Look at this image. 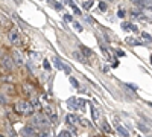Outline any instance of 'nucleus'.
<instances>
[{
    "instance_id": "obj_1",
    "label": "nucleus",
    "mask_w": 152,
    "mask_h": 137,
    "mask_svg": "<svg viewBox=\"0 0 152 137\" xmlns=\"http://www.w3.org/2000/svg\"><path fill=\"white\" fill-rule=\"evenodd\" d=\"M15 111L20 114H31L34 111V107L28 101H17L15 102Z\"/></svg>"
},
{
    "instance_id": "obj_24",
    "label": "nucleus",
    "mask_w": 152,
    "mask_h": 137,
    "mask_svg": "<svg viewBox=\"0 0 152 137\" xmlns=\"http://www.w3.org/2000/svg\"><path fill=\"white\" fill-rule=\"evenodd\" d=\"M102 125H104V131H105V133H111V131H113V130H111V127L108 125V122H104Z\"/></svg>"
},
{
    "instance_id": "obj_3",
    "label": "nucleus",
    "mask_w": 152,
    "mask_h": 137,
    "mask_svg": "<svg viewBox=\"0 0 152 137\" xmlns=\"http://www.w3.org/2000/svg\"><path fill=\"white\" fill-rule=\"evenodd\" d=\"M32 123L37 127H47L49 125V117L44 114H35L32 117Z\"/></svg>"
},
{
    "instance_id": "obj_14",
    "label": "nucleus",
    "mask_w": 152,
    "mask_h": 137,
    "mask_svg": "<svg viewBox=\"0 0 152 137\" xmlns=\"http://www.w3.org/2000/svg\"><path fill=\"white\" fill-rule=\"evenodd\" d=\"M131 2H132L137 8H145V6H146V0H131Z\"/></svg>"
},
{
    "instance_id": "obj_32",
    "label": "nucleus",
    "mask_w": 152,
    "mask_h": 137,
    "mask_svg": "<svg viewBox=\"0 0 152 137\" xmlns=\"http://www.w3.org/2000/svg\"><path fill=\"white\" fill-rule=\"evenodd\" d=\"M79 107H81V108H85V107H87V102L84 101V99H79Z\"/></svg>"
},
{
    "instance_id": "obj_26",
    "label": "nucleus",
    "mask_w": 152,
    "mask_h": 137,
    "mask_svg": "<svg viewBox=\"0 0 152 137\" xmlns=\"http://www.w3.org/2000/svg\"><path fill=\"white\" fill-rule=\"evenodd\" d=\"M142 37H143V38H145V40H148V43H152V37H151L149 34H146V32H143V34H142Z\"/></svg>"
},
{
    "instance_id": "obj_36",
    "label": "nucleus",
    "mask_w": 152,
    "mask_h": 137,
    "mask_svg": "<svg viewBox=\"0 0 152 137\" xmlns=\"http://www.w3.org/2000/svg\"><path fill=\"white\" fill-rule=\"evenodd\" d=\"M64 18H66V21H73L72 15H69V14H66V15H64Z\"/></svg>"
},
{
    "instance_id": "obj_28",
    "label": "nucleus",
    "mask_w": 152,
    "mask_h": 137,
    "mask_svg": "<svg viewBox=\"0 0 152 137\" xmlns=\"http://www.w3.org/2000/svg\"><path fill=\"white\" fill-rule=\"evenodd\" d=\"M138 128H140L142 131H145V133H149V128H148V127H145L143 123H138Z\"/></svg>"
},
{
    "instance_id": "obj_21",
    "label": "nucleus",
    "mask_w": 152,
    "mask_h": 137,
    "mask_svg": "<svg viewBox=\"0 0 152 137\" xmlns=\"http://www.w3.org/2000/svg\"><path fill=\"white\" fill-rule=\"evenodd\" d=\"M49 3H52V6L53 8H56V9H62V5H59L58 2H55V0H47Z\"/></svg>"
},
{
    "instance_id": "obj_16",
    "label": "nucleus",
    "mask_w": 152,
    "mask_h": 137,
    "mask_svg": "<svg viewBox=\"0 0 152 137\" xmlns=\"http://www.w3.org/2000/svg\"><path fill=\"white\" fill-rule=\"evenodd\" d=\"M81 52H82V53H84V55H85L87 58L93 55V52H91V49H88V47H85V46H82V47H81Z\"/></svg>"
},
{
    "instance_id": "obj_38",
    "label": "nucleus",
    "mask_w": 152,
    "mask_h": 137,
    "mask_svg": "<svg viewBox=\"0 0 152 137\" xmlns=\"http://www.w3.org/2000/svg\"><path fill=\"white\" fill-rule=\"evenodd\" d=\"M131 31H132V32H137L138 29H137V26H134V24H132V28H131Z\"/></svg>"
},
{
    "instance_id": "obj_4",
    "label": "nucleus",
    "mask_w": 152,
    "mask_h": 137,
    "mask_svg": "<svg viewBox=\"0 0 152 137\" xmlns=\"http://www.w3.org/2000/svg\"><path fill=\"white\" fill-rule=\"evenodd\" d=\"M14 66H15V61H14V58H12V55L3 58V67H5L6 70H9V72L14 70Z\"/></svg>"
},
{
    "instance_id": "obj_39",
    "label": "nucleus",
    "mask_w": 152,
    "mask_h": 137,
    "mask_svg": "<svg viewBox=\"0 0 152 137\" xmlns=\"http://www.w3.org/2000/svg\"><path fill=\"white\" fill-rule=\"evenodd\" d=\"M14 2H15L17 5H20V3H21V0H14Z\"/></svg>"
},
{
    "instance_id": "obj_9",
    "label": "nucleus",
    "mask_w": 152,
    "mask_h": 137,
    "mask_svg": "<svg viewBox=\"0 0 152 137\" xmlns=\"http://www.w3.org/2000/svg\"><path fill=\"white\" fill-rule=\"evenodd\" d=\"M116 128H117V133L120 134V136H123V137H129V131L126 130L123 125H120V123H117L116 125Z\"/></svg>"
},
{
    "instance_id": "obj_15",
    "label": "nucleus",
    "mask_w": 152,
    "mask_h": 137,
    "mask_svg": "<svg viewBox=\"0 0 152 137\" xmlns=\"http://www.w3.org/2000/svg\"><path fill=\"white\" fill-rule=\"evenodd\" d=\"M53 63H55V66H56L59 70H64V69H66V64H62L61 61H59V58H56V56L53 58Z\"/></svg>"
},
{
    "instance_id": "obj_34",
    "label": "nucleus",
    "mask_w": 152,
    "mask_h": 137,
    "mask_svg": "<svg viewBox=\"0 0 152 137\" xmlns=\"http://www.w3.org/2000/svg\"><path fill=\"white\" fill-rule=\"evenodd\" d=\"M117 17H120V18H122V17H125V11H123V9H119V12H117Z\"/></svg>"
},
{
    "instance_id": "obj_23",
    "label": "nucleus",
    "mask_w": 152,
    "mask_h": 137,
    "mask_svg": "<svg viewBox=\"0 0 152 137\" xmlns=\"http://www.w3.org/2000/svg\"><path fill=\"white\" fill-rule=\"evenodd\" d=\"M91 111H93V119L97 120V119H99V111H97L94 107H91Z\"/></svg>"
},
{
    "instance_id": "obj_6",
    "label": "nucleus",
    "mask_w": 152,
    "mask_h": 137,
    "mask_svg": "<svg viewBox=\"0 0 152 137\" xmlns=\"http://www.w3.org/2000/svg\"><path fill=\"white\" fill-rule=\"evenodd\" d=\"M73 56H75V59H78L79 63H82V64H87V56L81 52V51H73Z\"/></svg>"
},
{
    "instance_id": "obj_29",
    "label": "nucleus",
    "mask_w": 152,
    "mask_h": 137,
    "mask_svg": "<svg viewBox=\"0 0 152 137\" xmlns=\"http://www.w3.org/2000/svg\"><path fill=\"white\" fill-rule=\"evenodd\" d=\"M99 8H100V11H107V3L105 2H100L99 3Z\"/></svg>"
},
{
    "instance_id": "obj_27",
    "label": "nucleus",
    "mask_w": 152,
    "mask_h": 137,
    "mask_svg": "<svg viewBox=\"0 0 152 137\" xmlns=\"http://www.w3.org/2000/svg\"><path fill=\"white\" fill-rule=\"evenodd\" d=\"M43 67H44V70H50V69H52V67H50V63H49L47 59L43 61Z\"/></svg>"
},
{
    "instance_id": "obj_18",
    "label": "nucleus",
    "mask_w": 152,
    "mask_h": 137,
    "mask_svg": "<svg viewBox=\"0 0 152 137\" xmlns=\"http://www.w3.org/2000/svg\"><path fill=\"white\" fill-rule=\"evenodd\" d=\"M69 3H70V8L73 9V12H75V14H76V15H79V14H81V11H79L78 8H76V5H75V2H73V0H70Z\"/></svg>"
},
{
    "instance_id": "obj_17",
    "label": "nucleus",
    "mask_w": 152,
    "mask_h": 137,
    "mask_svg": "<svg viewBox=\"0 0 152 137\" xmlns=\"http://www.w3.org/2000/svg\"><path fill=\"white\" fill-rule=\"evenodd\" d=\"M91 6H93L91 0H84V2H82V8L84 9H91Z\"/></svg>"
},
{
    "instance_id": "obj_41",
    "label": "nucleus",
    "mask_w": 152,
    "mask_h": 137,
    "mask_svg": "<svg viewBox=\"0 0 152 137\" xmlns=\"http://www.w3.org/2000/svg\"><path fill=\"white\" fill-rule=\"evenodd\" d=\"M110 2H114V0H110Z\"/></svg>"
},
{
    "instance_id": "obj_13",
    "label": "nucleus",
    "mask_w": 152,
    "mask_h": 137,
    "mask_svg": "<svg viewBox=\"0 0 152 137\" xmlns=\"http://www.w3.org/2000/svg\"><path fill=\"white\" fill-rule=\"evenodd\" d=\"M23 92H26L28 96H32L34 95V87L29 85V84H23Z\"/></svg>"
},
{
    "instance_id": "obj_30",
    "label": "nucleus",
    "mask_w": 152,
    "mask_h": 137,
    "mask_svg": "<svg viewBox=\"0 0 152 137\" xmlns=\"http://www.w3.org/2000/svg\"><path fill=\"white\" fill-rule=\"evenodd\" d=\"M70 82H72V85H75V87H79V82H78V81H76V79H75L73 76L70 78Z\"/></svg>"
},
{
    "instance_id": "obj_33",
    "label": "nucleus",
    "mask_w": 152,
    "mask_h": 137,
    "mask_svg": "<svg viewBox=\"0 0 152 137\" xmlns=\"http://www.w3.org/2000/svg\"><path fill=\"white\" fill-rule=\"evenodd\" d=\"M0 104H2V105H5V104H6V99H5V96H3V95H0Z\"/></svg>"
},
{
    "instance_id": "obj_7",
    "label": "nucleus",
    "mask_w": 152,
    "mask_h": 137,
    "mask_svg": "<svg viewBox=\"0 0 152 137\" xmlns=\"http://www.w3.org/2000/svg\"><path fill=\"white\" fill-rule=\"evenodd\" d=\"M21 133L24 134V136H37V130L32 127V125H28V127H24L23 130H21Z\"/></svg>"
},
{
    "instance_id": "obj_5",
    "label": "nucleus",
    "mask_w": 152,
    "mask_h": 137,
    "mask_svg": "<svg viewBox=\"0 0 152 137\" xmlns=\"http://www.w3.org/2000/svg\"><path fill=\"white\" fill-rule=\"evenodd\" d=\"M12 58H14V61H15V64H17V66L23 67L24 59H23V56H21V53H20L18 51H12Z\"/></svg>"
},
{
    "instance_id": "obj_2",
    "label": "nucleus",
    "mask_w": 152,
    "mask_h": 137,
    "mask_svg": "<svg viewBox=\"0 0 152 137\" xmlns=\"http://www.w3.org/2000/svg\"><path fill=\"white\" fill-rule=\"evenodd\" d=\"M8 40H9L11 44H14V46H20L21 44V35H20L17 28H11L8 31Z\"/></svg>"
},
{
    "instance_id": "obj_20",
    "label": "nucleus",
    "mask_w": 152,
    "mask_h": 137,
    "mask_svg": "<svg viewBox=\"0 0 152 137\" xmlns=\"http://www.w3.org/2000/svg\"><path fill=\"white\" fill-rule=\"evenodd\" d=\"M72 23H73V28H75L76 31H78V32H82V31H84V29H82V26H81V24H79L78 21H75V20H73Z\"/></svg>"
},
{
    "instance_id": "obj_10",
    "label": "nucleus",
    "mask_w": 152,
    "mask_h": 137,
    "mask_svg": "<svg viewBox=\"0 0 152 137\" xmlns=\"http://www.w3.org/2000/svg\"><path fill=\"white\" fill-rule=\"evenodd\" d=\"M79 117L78 114H67V122L70 123V125H76V123H79Z\"/></svg>"
},
{
    "instance_id": "obj_22",
    "label": "nucleus",
    "mask_w": 152,
    "mask_h": 137,
    "mask_svg": "<svg viewBox=\"0 0 152 137\" xmlns=\"http://www.w3.org/2000/svg\"><path fill=\"white\" fill-rule=\"evenodd\" d=\"M122 28H123L125 31H131L132 24H131V23H128V21H125V23H122Z\"/></svg>"
},
{
    "instance_id": "obj_31",
    "label": "nucleus",
    "mask_w": 152,
    "mask_h": 137,
    "mask_svg": "<svg viewBox=\"0 0 152 137\" xmlns=\"http://www.w3.org/2000/svg\"><path fill=\"white\" fill-rule=\"evenodd\" d=\"M79 123H82L84 127H90V122H88V120H85V119H81V120H79Z\"/></svg>"
},
{
    "instance_id": "obj_12",
    "label": "nucleus",
    "mask_w": 152,
    "mask_h": 137,
    "mask_svg": "<svg viewBox=\"0 0 152 137\" xmlns=\"http://www.w3.org/2000/svg\"><path fill=\"white\" fill-rule=\"evenodd\" d=\"M46 113H47V117H50V120L56 122V114L53 113V110L50 108V107H46Z\"/></svg>"
},
{
    "instance_id": "obj_11",
    "label": "nucleus",
    "mask_w": 152,
    "mask_h": 137,
    "mask_svg": "<svg viewBox=\"0 0 152 137\" xmlns=\"http://www.w3.org/2000/svg\"><path fill=\"white\" fill-rule=\"evenodd\" d=\"M125 41H126V44H129V46H142L143 44L142 41H138L137 38H132V37H128Z\"/></svg>"
},
{
    "instance_id": "obj_40",
    "label": "nucleus",
    "mask_w": 152,
    "mask_h": 137,
    "mask_svg": "<svg viewBox=\"0 0 152 137\" xmlns=\"http://www.w3.org/2000/svg\"><path fill=\"white\" fill-rule=\"evenodd\" d=\"M151 63H152V56H151Z\"/></svg>"
},
{
    "instance_id": "obj_8",
    "label": "nucleus",
    "mask_w": 152,
    "mask_h": 137,
    "mask_svg": "<svg viewBox=\"0 0 152 137\" xmlns=\"http://www.w3.org/2000/svg\"><path fill=\"white\" fill-rule=\"evenodd\" d=\"M67 105L72 108V110H78L79 108V101L76 97H70L69 101H67Z\"/></svg>"
},
{
    "instance_id": "obj_35",
    "label": "nucleus",
    "mask_w": 152,
    "mask_h": 137,
    "mask_svg": "<svg viewBox=\"0 0 152 137\" xmlns=\"http://www.w3.org/2000/svg\"><path fill=\"white\" fill-rule=\"evenodd\" d=\"M49 136H50L49 131H43V133H40V137H49Z\"/></svg>"
},
{
    "instance_id": "obj_25",
    "label": "nucleus",
    "mask_w": 152,
    "mask_h": 137,
    "mask_svg": "<svg viewBox=\"0 0 152 137\" xmlns=\"http://www.w3.org/2000/svg\"><path fill=\"white\" fill-rule=\"evenodd\" d=\"M58 137H72V134H70V131H61L58 134Z\"/></svg>"
},
{
    "instance_id": "obj_37",
    "label": "nucleus",
    "mask_w": 152,
    "mask_h": 137,
    "mask_svg": "<svg viewBox=\"0 0 152 137\" xmlns=\"http://www.w3.org/2000/svg\"><path fill=\"white\" fill-rule=\"evenodd\" d=\"M117 55H119V56H123L125 52H123V51H117Z\"/></svg>"
},
{
    "instance_id": "obj_19",
    "label": "nucleus",
    "mask_w": 152,
    "mask_h": 137,
    "mask_svg": "<svg viewBox=\"0 0 152 137\" xmlns=\"http://www.w3.org/2000/svg\"><path fill=\"white\" fill-rule=\"evenodd\" d=\"M32 107H34V110H40L41 108V104H40V101H38V99H32Z\"/></svg>"
}]
</instances>
